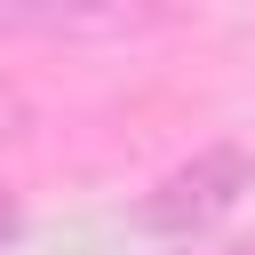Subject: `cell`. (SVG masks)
I'll return each instance as SVG.
<instances>
[{"instance_id": "cell-4", "label": "cell", "mask_w": 255, "mask_h": 255, "mask_svg": "<svg viewBox=\"0 0 255 255\" xmlns=\"http://www.w3.org/2000/svg\"><path fill=\"white\" fill-rule=\"evenodd\" d=\"M207 255H255V247H207Z\"/></svg>"}, {"instance_id": "cell-1", "label": "cell", "mask_w": 255, "mask_h": 255, "mask_svg": "<svg viewBox=\"0 0 255 255\" xmlns=\"http://www.w3.org/2000/svg\"><path fill=\"white\" fill-rule=\"evenodd\" d=\"M247 191H255V159H247L239 143H207V151H191L183 167H167V175L135 199V223L159 231V239H199V231H215Z\"/></svg>"}, {"instance_id": "cell-2", "label": "cell", "mask_w": 255, "mask_h": 255, "mask_svg": "<svg viewBox=\"0 0 255 255\" xmlns=\"http://www.w3.org/2000/svg\"><path fill=\"white\" fill-rule=\"evenodd\" d=\"M16 135H24V96H16V88H0V151H8Z\"/></svg>"}, {"instance_id": "cell-3", "label": "cell", "mask_w": 255, "mask_h": 255, "mask_svg": "<svg viewBox=\"0 0 255 255\" xmlns=\"http://www.w3.org/2000/svg\"><path fill=\"white\" fill-rule=\"evenodd\" d=\"M16 231H24V207H16V191H0V247H8Z\"/></svg>"}]
</instances>
